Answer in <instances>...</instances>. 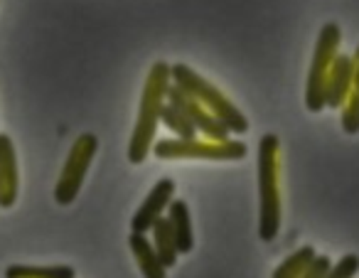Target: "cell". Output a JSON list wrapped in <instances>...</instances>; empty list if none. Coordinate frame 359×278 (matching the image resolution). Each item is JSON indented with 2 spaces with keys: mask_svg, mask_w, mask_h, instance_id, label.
Returning a JSON list of instances; mask_svg holds the SVG:
<instances>
[{
  "mask_svg": "<svg viewBox=\"0 0 359 278\" xmlns=\"http://www.w3.org/2000/svg\"><path fill=\"white\" fill-rule=\"evenodd\" d=\"M330 268H332V258H330V256H318L300 278H325Z\"/></svg>",
  "mask_w": 359,
  "mask_h": 278,
  "instance_id": "cell-19",
  "label": "cell"
},
{
  "mask_svg": "<svg viewBox=\"0 0 359 278\" xmlns=\"http://www.w3.org/2000/svg\"><path fill=\"white\" fill-rule=\"evenodd\" d=\"M352 57L347 55H337L330 67V77H327V91H325V104L330 109H342L344 101H347L349 86H352Z\"/></svg>",
  "mask_w": 359,
  "mask_h": 278,
  "instance_id": "cell-10",
  "label": "cell"
},
{
  "mask_svg": "<svg viewBox=\"0 0 359 278\" xmlns=\"http://www.w3.org/2000/svg\"><path fill=\"white\" fill-rule=\"evenodd\" d=\"M170 74H172L175 86H180V89L187 91L192 99L200 101L212 116H217V119L229 128V133L244 135L246 131H249V121H246V116L239 111V106L231 104V101L226 99L212 81H207L205 77H200L195 70H190L187 65H172Z\"/></svg>",
  "mask_w": 359,
  "mask_h": 278,
  "instance_id": "cell-3",
  "label": "cell"
},
{
  "mask_svg": "<svg viewBox=\"0 0 359 278\" xmlns=\"http://www.w3.org/2000/svg\"><path fill=\"white\" fill-rule=\"evenodd\" d=\"M20 192V170L13 138L0 133V209H11Z\"/></svg>",
  "mask_w": 359,
  "mask_h": 278,
  "instance_id": "cell-9",
  "label": "cell"
},
{
  "mask_svg": "<svg viewBox=\"0 0 359 278\" xmlns=\"http://www.w3.org/2000/svg\"><path fill=\"white\" fill-rule=\"evenodd\" d=\"M280 140L276 133H266L259 140V239L271 244L280 229Z\"/></svg>",
  "mask_w": 359,
  "mask_h": 278,
  "instance_id": "cell-2",
  "label": "cell"
},
{
  "mask_svg": "<svg viewBox=\"0 0 359 278\" xmlns=\"http://www.w3.org/2000/svg\"><path fill=\"white\" fill-rule=\"evenodd\" d=\"M128 244H130V251H133L135 263H138L143 278H168V268L163 266V261H160L158 251H155L148 234L130 232Z\"/></svg>",
  "mask_w": 359,
  "mask_h": 278,
  "instance_id": "cell-11",
  "label": "cell"
},
{
  "mask_svg": "<svg viewBox=\"0 0 359 278\" xmlns=\"http://www.w3.org/2000/svg\"><path fill=\"white\" fill-rule=\"evenodd\" d=\"M160 121H163V124L168 126L177 138H195L197 135V128L190 124V119H187L180 109H175L172 104L163 106V116H160Z\"/></svg>",
  "mask_w": 359,
  "mask_h": 278,
  "instance_id": "cell-17",
  "label": "cell"
},
{
  "mask_svg": "<svg viewBox=\"0 0 359 278\" xmlns=\"http://www.w3.org/2000/svg\"><path fill=\"white\" fill-rule=\"evenodd\" d=\"M352 86H349V94L344 106L339 109V121H342V131L347 135L359 133V45L352 55Z\"/></svg>",
  "mask_w": 359,
  "mask_h": 278,
  "instance_id": "cell-13",
  "label": "cell"
},
{
  "mask_svg": "<svg viewBox=\"0 0 359 278\" xmlns=\"http://www.w3.org/2000/svg\"><path fill=\"white\" fill-rule=\"evenodd\" d=\"M96 153H99V138L94 133L76 135L69 148V155L65 160V168L60 173V180L55 185V202L60 207H67V204H72L76 199Z\"/></svg>",
  "mask_w": 359,
  "mask_h": 278,
  "instance_id": "cell-6",
  "label": "cell"
},
{
  "mask_svg": "<svg viewBox=\"0 0 359 278\" xmlns=\"http://www.w3.org/2000/svg\"><path fill=\"white\" fill-rule=\"evenodd\" d=\"M168 104H172L175 109H180L182 114L190 119V124L197 128V133L205 135V138L210 140H226L229 138V128H226L224 124H222L217 116H212L210 111L205 109V106L200 104L197 99H192L187 91H182L180 86L170 84L168 89Z\"/></svg>",
  "mask_w": 359,
  "mask_h": 278,
  "instance_id": "cell-7",
  "label": "cell"
},
{
  "mask_svg": "<svg viewBox=\"0 0 359 278\" xmlns=\"http://www.w3.org/2000/svg\"><path fill=\"white\" fill-rule=\"evenodd\" d=\"M357 273H359V256L357 253H347V256L337 258V263H332V268H330L325 278H357Z\"/></svg>",
  "mask_w": 359,
  "mask_h": 278,
  "instance_id": "cell-18",
  "label": "cell"
},
{
  "mask_svg": "<svg viewBox=\"0 0 359 278\" xmlns=\"http://www.w3.org/2000/svg\"><path fill=\"white\" fill-rule=\"evenodd\" d=\"M249 148L244 140H200L195 138H160L153 143V155L160 160H241Z\"/></svg>",
  "mask_w": 359,
  "mask_h": 278,
  "instance_id": "cell-5",
  "label": "cell"
},
{
  "mask_svg": "<svg viewBox=\"0 0 359 278\" xmlns=\"http://www.w3.org/2000/svg\"><path fill=\"white\" fill-rule=\"evenodd\" d=\"M172 199H175V180L160 178L153 185V190L148 192V197L143 199V204L135 209L133 219H130V232L148 234L153 229V224L168 212Z\"/></svg>",
  "mask_w": 359,
  "mask_h": 278,
  "instance_id": "cell-8",
  "label": "cell"
},
{
  "mask_svg": "<svg viewBox=\"0 0 359 278\" xmlns=\"http://www.w3.org/2000/svg\"><path fill=\"white\" fill-rule=\"evenodd\" d=\"M150 241H153L155 251H158L160 261H163L165 268H172L180 258V251H177V241H175V234H172V227H170V219L168 217H160L158 222L153 224L150 229Z\"/></svg>",
  "mask_w": 359,
  "mask_h": 278,
  "instance_id": "cell-14",
  "label": "cell"
},
{
  "mask_svg": "<svg viewBox=\"0 0 359 278\" xmlns=\"http://www.w3.org/2000/svg\"><path fill=\"white\" fill-rule=\"evenodd\" d=\"M168 219L172 227L175 241H177L180 253H190L195 249V234H192V219H190V207L185 199H172L168 207Z\"/></svg>",
  "mask_w": 359,
  "mask_h": 278,
  "instance_id": "cell-12",
  "label": "cell"
},
{
  "mask_svg": "<svg viewBox=\"0 0 359 278\" xmlns=\"http://www.w3.org/2000/svg\"><path fill=\"white\" fill-rule=\"evenodd\" d=\"M339 45H342V30L337 22H325L323 30L315 42L313 62L308 70V81H305V106L310 114H320L327 109L325 104V91H327V77L330 67H332L334 57L339 55Z\"/></svg>",
  "mask_w": 359,
  "mask_h": 278,
  "instance_id": "cell-4",
  "label": "cell"
},
{
  "mask_svg": "<svg viewBox=\"0 0 359 278\" xmlns=\"http://www.w3.org/2000/svg\"><path fill=\"white\" fill-rule=\"evenodd\" d=\"M6 278H76L72 266H15L6 268Z\"/></svg>",
  "mask_w": 359,
  "mask_h": 278,
  "instance_id": "cell-16",
  "label": "cell"
},
{
  "mask_svg": "<svg viewBox=\"0 0 359 278\" xmlns=\"http://www.w3.org/2000/svg\"><path fill=\"white\" fill-rule=\"evenodd\" d=\"M315 258H318V251L313 246H300L298 251H293L290 256L283 258V263L271 273V278H300Z\"/></svg>",
  "mask_w": 359,
  "mask_h": 278,
  "instance_id": "cell-15",
  "label": "cell"
},
{
  "mask_svg": "<svg viewBox=\"0 0 359 278\" xmlns=\"http://www.w3.org/2000/svg\"><path fill=\"white\" fill-rule=\"evenodd\" d=\"M170 70H172V65H168V62H153L148 77H145L143 94H140L138 121H135V128L130 133V143H128V160L133 165H140L153 153L160 116H163V106L168 104V89L172 84Z\"/></svg>",
  "mask_w": 359,
  "mask_h": 278,
  "instance_id": "cell-1",
  "label": "cell"
}]
</instances>
